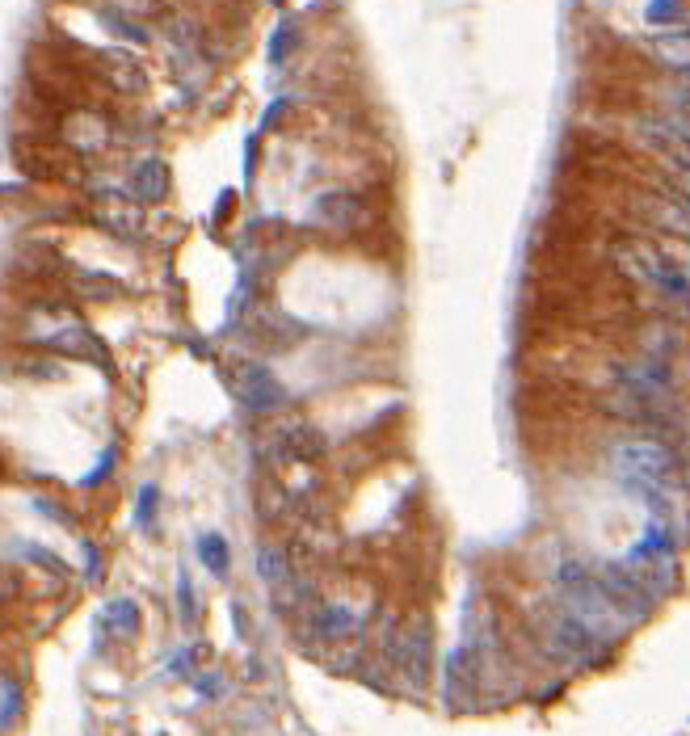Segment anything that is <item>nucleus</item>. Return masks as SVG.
I'll list each match as a JSON object with an SVG mask.
<instances>
[{"instance_id":"f8f14e48","label":"nucleus","mask_w":690,"mask_h":736,"mask_svg":"<svg viewBox=\"0 0 690 736\" xmlns=\"http://www.w3.org/2000/svg\"><path fill=\"white\" fill-rule=\"evenodd\" d=\"M287 572H291L287 551H278V547H261L257 551V577L266 585H282V581H287Z\"/></svg>"},{"instance_id":"ddd939ff","label":"nucleus","mask_w":690,"mask_h":736,"mask_svg":"<svg viewBox=\"0 0 690 736\" xmlns=\"http://www.w3.org/2000/svg\"><path fill=\"white\" fill-rule=\"evenodd\" d=\"M0 690H5V707H0V728L13 732L17 715H22V707H26V694H22V682H17L13 673H5V678H0Z\"/></svg>"},{"instance_id":"9b49d317","label":"nucleus","mask_w":690,"mask_h":736,"mask_svg":"<svg viewBox=\"0 0 690 736\" xmlns=\"http://www.w3.org/2000/svg\"><path fill=\"white\" fill-rule=\"evenodd\" d=\"M194 551H198V560H202V568H207V572H215V577H228L232 551H228V539H223V535H198Z\"/></svg>"},{"instance_id":"20e7f679","label":"nucleus","mask_w":690,"mask_h":736,"mask_svg":"<svg viewBox=\"0 0 690 736\" xmlns=\"http://www.w3.org/2000/svg\"><path fill=\"white\" fill-rule=\"evenodd\" d=\"M598 644H602V636L590 623H581L573 610H564V615L547 627V652H552L556 661H594Z\"/></svg>"},{"instance_id":"0eeeda50","label":"nucleus","mask_w":690,"mask_h":736,"mask_svg":"<svg viewBox=\"0 0 690 736\" xmlns=\"http://www.w3.org/2000/svg\"><path fill=\"white\" fill-rule=\"evenodd\" d=\"M278 446H282V455L295 459V463H316V459H324V451H329L324 434L312 425H287L278 434Z\"/></svg>"},{"instance_id":"423d86ee","label":"nucleus","mask_w":690,"mask_h":736,"mask_svg":"<svg viewBox=\"0 0 690 736\" xmlns=\"http://www.w3.org/2000/svg\"><path fill=\"white\" fill-rule=\"evenodd\" d=\"M312 219L320 223V228H329V232H358V228H367L371 211H367V198H362V194L333 190V194L316 198Z\"/></svg>"},{"instance_id":"f3484780","label":"nucleus","mask_w":690,"mask_h":736,"mask_svg":"<svg viewBox=\"0 0 690 736\" xmlns=\"http://www.w3.org/2000/svg\"><path fill=\"white\" fill-rule=\"evenodd\" d=\"M657 186H661L665 194H678L686 207H690V169H669V165H665V177L657 181Z\"/></svg>"},{"instance_id":"4468645a","label":"nucleus","mask_w":690,"mask_h":736,"mask_svg":"<svg viewBox=\"0 0 690 736\" xmlns=\"http://www.w3.org/2000/svg\"><path fill=\"white\" fill-rule=\"evenodd\" d=\"M295 30H299L295 17H287V22H282V26L274 30V38H270V59H274V64H282V59H287V51L299 43V34H295Z\"/></svg>"},{"instance_id":"a211bd4d","label":"nucleus","mask_w":690,"mask_h":736,"mask_svg":"<svg viewBox=\"0 0 690 736\" xmlns=\"http://www.w3.org/2000/svg\"><path fill=\"white\" fill-rule=\"evenodd\" d=\"M22 556H26V560H34V564H43L47 572H55V577H64V572H72L64 560L51 556V551H43V547H22Z\"/></svg>"},{"instance_id":"5701e85b","label":"nucleus","mask_w":690,"mask_h":736,"mask_svg":"<svg viewBox=\"0 0 690 736\" xmlns=\"http://www.w3.org/2000/svg\"><path fill=\"white\" fill-rule=\"evenodd\" d=\"M85 577H89L93 585L101 581V556H97V551H93V547H89V572H85Z\"/></svg>"},{"instance_id":"2eb2a0df","label":"nucleus","mask_w":690,"mask_h":736,"mask_svg":"<svg viewBox=\"0 0 690 736\" xmlns=\"http://www.w3.org/2000/svg\"><path fill=\"white\" fill-rule=\"evenodd\" d=\"M156 501H160V488H156V484H144V488H139V505H135V526H139V530L152 526Z\"/></svg>"},{"instance_id":"aec40b11","label":"nucleus","mask_w":690,"mask_h":736,"mask_svg":"<svg viewBox=\"0 0 690 736\" xmlns=\"http://www.w3.org/2000/svg\"><path fill=\"white\" fill-rule=\"evenodd\" d=\"M678 13H682V0H657V5H648V22H669Z\"/></svg>"},{"instance_id":"f257e3e1","label":"nucleus","mask_w":690,"mask_h":736,"mask_svg":"<svg viewBox=\"0 0 690 736\" xmlns=\"http://www.w3.org/2000/svg\"><path fill=\"white\" fill-rule=\"evenodd\" d=\"M615 472L623 476V484H657L665 488L669 480L678 476V455L669 451L661 442H648V438H627L619 442L615 451Z\"/></svg>"},{"instance_id":"6ab92c4d","label":"nucleus","mask_w":690,"mask_h":736,"mask_svg":"<svg viewBox=\"0 0 690 736\" xmlns=\"http://www.w3.org/2000/svg\"><path fill=\"white\" fill-rule=\"evenodd\" d=\"M114 459H118V451H114V446H106V451H101V463H97V467H93V472H89L85 480H80V484H85V488L101 484V480H106V476H110V467H114Z\"/></svg>"},{"instance_id":"412c9836","label":"nucleus","mask_w":690,"mask_h":736,"mask_svg":"<svg viewBox=\"0 0 690 736\" xmlns=\"http://www.w3.org/2000/svg\"><path fill=\"white\" fill-rule=\"evenodd\" d=\"M282 114H287V97H278V101H274V110L266 114V122H261V127H266V131H270V127H274V122H278Z\"/></svg>"},{"instance_id":"f03ea898","label":"nucleus","mask_w":690,"mask_h":736,"mask_svg":"<svg viewBox=\"0 0 690 736\" xmlns=\"http://www.w3.org/2000/svg\"><path fill=\"white\" fill-rule=\"evenodd\" d=\"M598 585H602L606 602L615 606V615L623 623H640L648 610H653V594L644 589V581L636 577L632 564H602L598 568Z\"/></svg>"},{"instance_id":"4be33fe9","label":"nucleus","mask_w":690,"mask_h":736,"mask_svg":"<svg viewBox=\"0 0 690 736\" xmlns=\"http://www.w3.org/2000/svg\"><path fill=\"white\" fill-rule=\"evenodd\" d=\"M198 694H207V699H215V694H219V678H215V673H207V678L198 682Z\"/></svg>"},{"instance_id":"7ed1b4c3","label":"nucleus","mask_w":690,"mask_h":736,"mask_svg":"<svg viewBox=\"0 0 690 736\" xmlns=\"http://www.w3.org/2000/svg\"><path fill=\"white\" fill-rule=\"evenodd\" d=\"M388 657H392L396 673L413 690L430 686V665H434L430 661V623H417L409 631H396V636H388Z\"/></svg>"},{"instance_id":"1a4fd4ad","label":"nucleus","mask_w":690,"mask_h":736,"mask_svg":"<svg viewBox=\"0 0 690 736\" xmlns=\"http://www.w3.org/2000/svg\"><path fill=\"white\" fill-rule=\"evenodd\" d=\"M358 627V619H354V610L350 606H341V602H329V606H320L316 610V619H312V631L320 640H345L350 631Z\"/></svg>"},{"instance_id":"b1692460","label":"nucleus","mask_w":690,"mask_h":736,"mask_svg":"<svg viewBox=\"0 0 690 736\" xmlns=\"http://www.w3.org/2000/svg\"><path fill=\"white\" fill-rule=\"evenodd\" d=\"M232 619H236V631H240V636H245V627H249V623H245V610H240V606H232Z\"/></svg>"},{"instance_id":"dca6fc26","label":"nucleus","mask_w":690,"mask_h":736,"mask_svg":"<svg viewBox=\"0 0 690 736\" xmlns=\"http://www.w3.org/2000/svg\"><path fill=\"white\" fill-rule=\"evenodd\" d=\"M177 602H181V623L194 627V619H198V602H194L190 572H177Z\"/></svg>"},{"instance_id":"39448f33","label":"nucleus","mask_w":690,"mask_h":736,"mask_svg":"<svg viewBox=\"0 0 690 736\" xmlns=\"http://www.w3.org/2000/svg\"><path fill=\"white\" fill-rule=\"evenodd\" d=\"M232 387H236L240 404L253 408V413H278V408L287 404V387L274 379V371H266V366H257V362L236 366Z\"/></svg>"},{"instance_id":"6e6552de","label":"nucleus","mask_w":690,"mask_h":736,"mask_svg":"<svg viewBox=\"0 0 690 736\" xmlns=\"http://www.w3.org/2000/svg\"><path fill=\"white\" fill-rule=\"evenodd\" d=\"M131 194L139 202H160L169 194V169L165 160H144L135 173H131Z\"/></svg>"},{"instance_id":"9d476101","label":"nucleus","mask_w":690,"mask_h":736,"mask_svg":"<svg viewBox=\"0 0 690 736\" xmlns=\"http://www.w3.org/2000/svg\"><path fill=\"white\" fill-rule=\"evenodd\" d=\"M101 631H106V636H118V640H131L135 631H139V606H135V598H118V602H110L106 610H101Z\"/></svg>"}]
</instances>
